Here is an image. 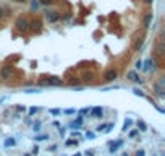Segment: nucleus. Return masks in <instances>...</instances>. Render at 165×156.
I'll list each match as a JSON object with an SVG mask.
<instances>
[{"label": "nucleus", "mask_w": 165, "mask_h": 156, "mask_svg": "<svg viewBox=\"0 0 165 156\" xmlns=\"http://www.w3.org/2000/svg\"><path fill=\"white\" fill-rule=\"evenodd\" d=\"M94 133H92V132H86V138H89V140H92V138H94Z\"/></svg>", "instance_id": "obj_27"}, {"label": "nucleus", "mask_w": 165, "mask_h": 156, "mask_svg": "<svg viewBox=\"0 0 165 156\" xmlns=\"http://www.w3.org/2000/svg\"><path fill=\"white\" fill-rule=\"evenodd\" d=\"M28 29H31L33 33H37V31H41V21H29L28 25Z\"/></svg>", "instance_id": "obj_6"}, {"label": "nucleus", "mask_w": 165, "mask_h": 156, "mask_svg": "<svg viewBox=\"0 0 165 156\" xmlns=\"http://www.w3.org/2000/svg\"><path fill=\"white\" fill-rule=\"evenodd\" d=\"M126 78H128L130 81H133V83H139L141 81V78H139V75L136 73V72H128V73H126Z\"/></svg>", "instance_id": "obj_7"}, {"label": "nucleus", "mask_w": 165, "mask_h": 156, "mask_svg": "<svg viewBox=\"0 0 165 156\" xmlns=\"http://www.w3.org/2000/svg\"><path fill=\"white\" fill-rule=\"evenodd\" d=\"M39 3L41 5H52L54 3V0H39Z\"/></svg>", "instance_id": "obj_23"}, {"label": "nucleus", "mask_w": 165, "mask_h": 156, "mask_svg": "<svg viewBox=\"0 0 165 156\" xmlns=\"http://www.w3.org/2000/svg\"><path fill=\"white\" fill-rule=\"evenodd\" d=\"M3 18H5V15H3V8L0 7V20H3Z\"/></svg>", "instance_id": "obj_34"}, {"label": "nucleus", "mask_w": 165, "mask_h": 156, "mask_svg": "<svg viewBox=\"0 0 165 156\" xmlns=\"http://www.w3.org/2000/svg\"><path fill=\"white\" fill-rule=\"evenodd\" d=\"M49 150H50V151H55V150H57V145H52V146H50Z\"/></svg>", "instance_id": "obj_38"}, {"label": "nucleus", "mask_w": 165, "mask_h": 156, "mask_svg": "<svg viewBox=\"0 0 165 156\" xmlns=\"http://www.w3.org/2000/svg\"><path fill=\"white\" fill-rule=\"evenodd\" d=\"M16 3H26V2H29V0H15Z\"/></svg>", "instance_id": "obj_37"}, {"label": "nucleus", "mask_w": 165, "mask_h": 156, "mask_svg": "<svg viewBox=\"0 0 165 156\" xmlns=\"http://www.w3.org/2000/svg\"><path fill=\"white\" fill-rule=\"evenodd\" d=\"M155 52L159 54V55H164L165 47H164V41H162V39H159V42H157V46H155Z\"/></svg>", "instance_id": "obj_10"}, {"label": "nucleus", "mask_w": 165, "mask_h": 156, "mask_svg": "<svg viewBox=\"0 0 165 156\" xmlns=\"http://www.w3.org/2000/svg\"><path fill=\"white\" fill-rule=\"evenodd\" d=\"M123 156H128V155H123Z\"/></svg>", "instance_id": "obj_42"}, {"label": "nucleus", "mask_w": 165, "mask_h": 156, "mask_svg": "<svg viewBox=\"0 0 165 156\" xmlns=\"http://www.w3.org/2000/svg\"><path fill=\"white\" fill-rule=\"evenodd\" d=\"M37 153H39V146L36 145V146L33 148V155H37Z\"/></svg>", "instance_id": "obj_32"}, {"label": "nucleus", "mask_w": 165, "mask_h": 156, "mask_svg": "<svg viewBox=\"0 0 165 156\" xmlns=\"http://www.w3.org/2000/svg\"><path fill=\"white\" fill-rule=\"evenodd\" d=\"M131 124H133V120H131V119H126V122H125V125H123V132L130 130V127H131Z\"/></svg>", "instance_id": "obj_16"}, {"label": "nucleus", "mask_w": 165, "mask_h": 156, "mask_svg": "<svg viewBox=\"0 0 165 156\" xmlns=\"http://www.w3.org/2000/svg\"><path fill=\"white\" fill-rule=\"evenodd\" d=\"M141 67H142V62L138 60V62H136V68H141Z\"/></svg>", "instance_id": "obj_35"}, {"label": "nucleus", "mask_w": 165, "mask_h": 156, "mask_svg": "<svg viewBox=\"0 0 165 156\" xmlns=\"http://www.w3.org/2000/svg\"><path fill=\"white\" fill-rule=\"evenodd\" d=\"M39 5H41V3H39L37 0H33V3H31V8H33V10H37V7H39Z\"/></svg>", "instance_id": "obj_25"}, {"label": "nucleus", "mask_w": 165, "mask_h": 156, "mask_svg": "<svg viewBox=\"0 0 165 156\" xmlns=\"http://www.w3.org/2000/svg\"><path fill=\"white\" fill-rule=\"evenodd\" d=\"M133 93H134L136 96H141V98H144V93H142L139 88H134V90H133Z\"/></svg>", "instance_id": "obj_19"}, {"label": "nucleus", "mask_w": 165, "mask_h": 156, "mask_svg": "<svg viewBox=\"0 0 165 156\" xmlns=\"http://www.w3.org/2000/svg\"><path fill=\"white\" fill-rule=\"evenodd\" d=\"M37 111H39V107H31V109H29V114L33 115V114H36Z\"/></svg>", "instance_id": "obj_28"}, {"label": "nucleus", "mask_w": 165, "mask_h": 156, "mask_svg": "<svg viewBox=\"0 0 165 156\" xmlns=\"http://www.w3.org/2000/svg\"><path fill=\"white\" fill-rule=\"evenodd\" d=\"M25 156H31V155H25Z\"/></svg>", "instance_id": "obj_41"}, {"label": "nucleus", "mask_w": 165, "mask_h": 156, "mask_svg": "<svg viewBox=\"0 0 165 156\" xmlns=\"http://www.w3.org/2000/svg\"><path fill=\"white\" fill-rule=\"evenodd\" d=\"M46 20L49 21V23H57V21L60 20V15H58V12H47Z\"/></svg>", "instance_id": "obj_4"}, {"label": "nucleus", "mask_w": 165, "mask_h": 156, "mask_svg": "<svg viewBox=\"0 0 165 156\" xmlns=\"http://www.w3.org/2000/svg\"><path fill=\"white\" fill-rule=\"evenodd\" d=\"M152 2H154V0H144V3H147V5H151Z\"/></svg>", "instance_id": "obj_39"}, {"label": "nucleus", "mask_w": 165, "mask_h": 156, "mask_svg": "<svg viewBox=\"0 0 165 156\" xmlns=\"http://www.w3.org/2000/svg\"><path fill=\"white\" fill-rule=\"evenodd\" d=\"M121 145H123V142H121V140H117V142H110V146H108V150H110V151L113 153V151H117V150H118V148L121 146Z\"/></svg>", "instance_id": "obj_9"}, {"label": "nucleus", "mask_w": 165, "mask_h": 156, "mask_svg": "<svg viewBox=\"0 0 165 156\" xmlns=\"http://www.w3.org/2000/svg\"><path fill=\"white\" fill-rule=\"evenodd\" d=\"M92 80H94V75H92V73H84V81L91 83Z\"/></svg>", "instance_id": "obj_17"}, {"label": "nucleus", "mask_w": 165, "mask_h": 156, "mask_svg": "<svg viewBox=\"0 0 165 156\" xmlns=\"http://www.w3.org/2000/svg\"><path fill=\"white\" fill-rule=\"evenodd\" d=\"M5 148H13V146H16V140L15 138H5Z\"/></svg>", "instance_id": "obj_12"}, {"label": "nucleus", "mask_w": 165, "mask_h": 156, "mask_svg": "<svg viewBox=\"0 0 165 156\" xmlns=\"http://www.w3.org/2000/svg\"><path fill=\"white\" fill-rule=\"evenodd\" d=\"M142 44H144V39H142V37H139V39L134 42V50H139L141 47H142Z\"/></svg>", "instance_id": "obj_15"}, {"label": "nucleus", "mask_w": 165, "mask_h": 156, "mask_svg": "<svg viewBox=\"0 0 165 156\" xmlns=\"http://www.w3.org/2000/svg\"><path fill=\"white\" fill-rule=\"evenodd\" d=\"M73 156H81V153H76V155H73Z\"/></svg>", "instance_id": "obj_40"}, {"label": "nucleus", "mask_w": 165, "mask_h": 156, "mask_svg": "<svg viewBox=\"0 0 165 156\" xmlns=\"http://www.w3.org/2000/svg\"><path fill=\"white\" fill-rule=\"evenodd\" d=\"M91 115L92 117H95V119H100L104 115V109L102 107H92L91 109Z\"/></svg>", "instance_id": "obj_8"}, {"label": "nucleus", "mask_w": 165, "mask_h": 156, "mask_svg": "<svg viewBox=\"0 0 165 156\" xmlns=\"http://www.w3.org/2000/svg\"><path fill=\"white\" fill-rule=\"evenodd\" d=\"M154 18V13H147L144 17V28H151V21Z\"/></svg>", "instance_id": "obj_11"}, {"label": "nucleus", "mask_w": 165, "mask_h": 156, "mask_svg": "<svg viewBox=\"0 0 165 156\" xmlns=\"http://www.w3.org/2000/svg\"><path fill=\"white\" fill-rule=\"evenodd\" d=\"M144 155H146L144 150H138V151H136V156H144Z\"/></svg>", "instance_id": "obj_31"}, {"label": "nucleus", "mask_w": 165, "mask_h": 156, "mask_svg": "<svg viewBox=\"0 0 165 156\" xmlns=\"http://www.w3.org/2000/svg\"><path fill=\"white\" fill-rule=\"evenodd\" d=\"M28 25H29V21L26 20V18H23V17H20L16 20V28L20 29V31H28Z\"/></svg>", "instance_id": "obj_3"}, {"label": "nucleus", "mask_w": 165, "mask_h": 156, "mask_svg": "<svg viewBox=\"0 0 165 156\" xmlns=\"http://www.w3.org/2000/svg\"><path fill=\"white\" fill-rule=\"evenodd\" d=\"M10 75H12V68H10L8 65H3L0 68V78H2V80H8Z\"/></svg>", "instance_id": "obj_5"}, {"label": "nucleus", "mask_w": 165, "mask_h": 156, "mask_svg": "<svg viewBox=\"0 0 165 156\" xmlns=\"http://www.w3.org/2000/svg\"><path fill=\"white\" fill-rule=\"evenodd\" d=\"M117 77H118V73H117V70H113V68L107 70V72L104 73V80H105L107 83H110V81H115V80H117Z\"/></svg>", "instance_id": "obj_2"}, {"label": "nucleus", "mask_w": 165, "mask_h": 156, "mask_svg": "<svg viewBox=\"0 0 165 156\" xmlns=\"http://www.w3.org/2000/svg\"><path fill=\"white\" fill-rule=\"evenodd\" d=\"M151 64H152V60H146V67H144V70H149V68H151Z\"/></svg>", "instance_id": "obj_30"}, {"label": "nucleus", "mask_w": 165, "mask_h": 156, "mask_svg": "<svg viewBox=\"0 0 165 156\" xmlns=\"http://www.w3.org/2000/svg\"><path fill=\"white\" fill-rule=\"evenodd\" d=\"M89 111H91V109H87V107H82L81 111H79V114H81V115H86Z\"/></svg>", "instance_id": "obj_26"}, {"label": "nucleus", "mask_w": 165, "mask_h": 156, "mask_svg": "<svg viewBox=\"0 0 165 156\" xmlns=\"http://www.w3.org/2000/svg\"><path fill=\"white\" fill-rule=\"evenodd\" d=\"M138 132H139V130H131V132H130V137H131V138H134V137L138 135Z\"/></svg>", "instance_id": "obj_29"}, {"label": "nucleus", "mask_w": 165, "mask_h": 156, "mask_svg": "<svg viewBox=\"0 0 165 156\" xmlns=\"http://www.w3.org/2000/svg\"><path fill=\"white\" fill-rule=\"evenodd\" d=\"M63 114H68V115H73V114H76V109H65V111H63Z\"/></svg>", "instance_id": "obj_22"}, {"label": "nucleus", "mask_w": 165, "mask_h": 156, "mask_svg": "<svg viewBox=\"0 0 165 156\" xmlns=\"http://www.w3.org/2000/svg\"><path fill=\"white\" fill-rule=\"evenodd\" d=\"M50 114H52V115H58V114H62V111H60V109H50Z\"/></svg>", "instance_id": "obj_24"}, {"label": "nucleus", "mask_w": 165, "mask_h": 156, "mask_svg": "<svg viewBox=\"0 0 165 156\" xmlns=\"http://www.w3.org/2000/svg\"><path fill=\"white\" fill-rule=\"evenodd\" d=\"M41 120H37V122H34V125H33V128H34V132H39L41 130Z\"/></svg>", "instance_id": "obj_18"}, {"label": "nucleus", "mask_w": 165, "mask_h": 156, "mask_svg": "<svg viewBox=\"0 0 165 156\" xmlns=\"http://www.w3.org/2000/svg\"><path fill=\"white\" fill-rule=\"evenodd\" d=\"M39 85L41 86H62L63 80L58 77H49V78H41L39 80Z\"/></svg>", "instance_id": "obj_1"}, {"label": "nucleus", "mask_w": 165, "mask_h": 156, "mask_svg": "<svg viewBox=\"0 0 165 156\" xmlns=\"http://www.w3.org/2000/svg\"><path fill=\"white\" fill-rule=\"evenodd\" d=\"M104 128H105V125H99V127L95 128V130H97V132H100V130H102V132H104Z\"/></svg>", "instance_id": "obj_36"}, {"label": "nucleus", "mask_w": 165, "mask_h": 156, "mask_svg": "<svg viewBox=\"0 0 165 156\" xmlns=\"http://www.w3.org/2000/svg\"><path fill=\"white\" fill-rule=\"evenodd\" d=\"M81 125H82V117H78L74 122H71L70 127H71V128H78V127H81Z\"/></svg>", "instance_id": "obj_13"}, {"label": "nucleus", "mask_w": 165, "mask_h": 156, "mask_svg": "<svg viewBox=\"0 0 165 156\" xmlns=\"http://www.w3.org/2000/svg\"><path fill=\"white\" fill-rule=\"evenodd\" d=\"M138 130H139V132H146V130H147V125H146L144 120H138Z\"/></svg>", "instance_id": "obj_14"}, {"label": "nucleus", "mask_w": 165, "mask_h": 156, "mask_svg": "<svg viewBox=\"0 0 165 156\" xmlns=\"http://www.w3.org/2000/svg\"><path fill=\"white\" fill-rule=\"evenodd\" d=\"M58 133H60V137H65V128L60 127V130H58Z\"/></svg>", "instance_id": "obj_33"}, {"label": "nucleus", "mask_w": 165, "mask_h": 156, "mask_svg": "<svg viewBox=\"0 0 165 156\" xmlns=\"http://www.w3.org/2000/svg\"><path fill=\"white\" fill-rule=\"evenodd\" d=\"M66 146H73V145H78V142H76V140H73V138H71V140H66Z\"/></svg>", "instance_id": "obj_21"}, {"label": "nucleus", "mask_w": 165, "mask_h": 156, "mask_svg": "<svg viewBox=\"0 0 165 156\" xmlns=\"http://www.w3.org/2000/svg\"><path fill=\"white\" fill-rule=\"evenodd\" d=\"M26 93H29V95H33V93H41V90H39V88H29V90H26Z\"/></svg>", "instance_id": "obj_20"}]
</instances>
